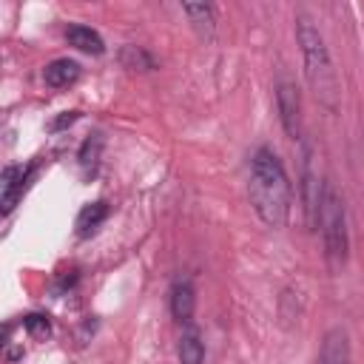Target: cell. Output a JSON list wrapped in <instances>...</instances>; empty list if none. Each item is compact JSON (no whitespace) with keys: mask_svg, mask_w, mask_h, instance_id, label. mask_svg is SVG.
<instances>
[{"mask_svg":"<svg viewBox=\"0 0 364 364\" xmlns=\"http://www.w3.org/2000/svg\"><path fill=\"white\" fill-rule=\"evenodd\" d=\"M182 11L191 17V23L196 26V31L199 34H213V6H208V3H185L182 6Z\"/></svg>","mask_w":364,"mask_h":364,"instance_id":"obj_13","label":"cell"},{"mask_svg":"<svg viewBox=\"0 0 364 364\" xmlns=\"http://www.w3.org/2000/svg\"><path fill=\"white\" fill-rule=\"evenodd\" d=\"M250 205L267 228H284L290 216V179L282 159L270 148H259L250 159Z\"/></svg>","mask_w":364,"mask_h":364,"instance_id":"obj_1","label":"cell"},{"mask_svg":"<svg viewBox=\"0 0 364 364\" xmlns=\"http://www.w3.org/2000/svg\"><path fill=\"white\" fill-rule=\"evenodd\" d=\"M23 327H26L34 338H46V336L51 333V324H48V318H46L43 313H28V316H23Z\"/></svg>","mask_w":364,"mask_h":364,"instance_id":"obj_15","label":"cell"},{"mask_svg":"<svg viewBox=\"0 0 364 364\" xmlns=\"http://www.w3.org/2000/svg\"><path fill=\"white\" fill-rule=\"evenodd\" d=\"M276 108H279V119H282V128L290 139H299L301 136V97H299V88L287 80H282L276 85Z\"/></svg>","mask_w":364,"mask_h":364,"instance_id":"obj_4","label":"cell"},{"mask_svg":"<svg viewBox=\"0 0 364 364\" xmlns=\"http://www.w3.org/2000/svg\"><path fill=\"white\" fill-rule=\"evenodd\" d=\"M43 80H46V85H51V88H68L71 82L80 80V63H77V60H68V57L51 60V63L43 68Z\"/></svg>","mask_w":364,"mask_h":364,"instance_id":"obj_8","label":"cell"},{"mask_svg":"<svg viewBox=\"0 0 364 364\" xmlns=\"http://www.w3.org/2000/svg\"><path fill=\"white\" fill-rule=\"evenodd\" d=\"M196 310V290L191 279H176L171 284V313L179 324H191Z\"/></svg>","mask_w":364,"mask_h":364,"instance_id":"obj_7","label":"cell"},{"mask_svg":"<svg viewBox=\"0 0 364 364\" xmlns=\"http://www.w3.org/2000/svg\"><path fill=\"white\" fill-rule=\"evenodd\" d=\"M318 230L324 239V250L330 256L333 264H344L347 259V213H344V202L338 196V191L327 182L324 193H321V205H318Z\"/></svg>","mask_w":364,"mask_h":364,"instance_id":"obj_3","label":"cell"},{"mask_svg":"<svg viewBox=\"0 0 364 364\" xmlns=\"http://www.w3.org/2000/svg\"><path fill=\"white\" fill-rule=\"evenodd\" d=\"M65 40H68V46H74L77 51H85V54H102V51H105L102 37H100L94 28L82 26V23L68 26V28H65Z\"/></svg>","mask_w":364,"mask_h":364,"instance_id":"obj_9","label":"cell"},{"mask_svg":"<svg viewBox=\"0 0 364 364\" xmlns=\"http://www.w3.org/2000/svg\"><path fill=\"white\" fill-rule=\"evenodd\" d=\"M77 117H80V111H68V114H65V117H60V119H57V122H54L51 128L57 131V128H63V125H71V122H74Z\"/></svg>","mask_w":364,"mask_h":364,"instance_id":"obj_16","label":"cell"},{"mask_svg":"<svg viewBox=\"0 0 364 364\" xmlns=\"http://www.w3.org/2000/svg\"><path fill=\"white\" fill-rule=\"evenodd\" d=\"M316 364H350V336L344 327H330L324 333Z\"/></svg>","mask_w":364,"mask_h":364,"instance_id":"obj_6","label":"cell"},{"mask_svg":"<svg viewBox=\"0 0 364 364\" xmlns=\"http://www.w3.org/2000/svg\"><path fill=\"white\" fill-rule=\"evenodd\" d=\"M205 361V341L196 327L188 324V330L179 336V364H202Z\"/></svg>","mask_w":364,"mask_h":364,"instance_id":"obj_11","label":"cell"},{"mask_svg":"<svg viewBox=\"0 0 364 364\" xmlns=\"http://www.w3.org/2000/svg\"><path fill=\"white\" fill-rule=\"evenodd\" d=\"M119 63L131 71H154L156 68V60L142 46H122L119 48Z\"/></svg>","mask_w":364,"mask_h":364,"instance_id":"obj_12","label":"cell"},{"mask_svg":"<svg viewBox=\"0 0 364 364\" xmlns=\"http://www.w3.org/2000/svg\"><path fill=\"white\" fill-rule=\"evenodd\" d=\"M100 151H102V136L100 134H94L91 139L82 142V148H80V165H82V171H94L97 168Z\"/></svg>","mask_w":364,"mask_h":364,"instance_id":"obj_14","label":"cell"},{"mask_svg":"<svg viewBox=\"0 0 364 364\" xmlns=\"http://www.w3.org/2000/svg\"><path fill=\"white\" fill-rule=\"evenodd\" d=\"M105 219H108V202L105 199H97V202L82 205V210L77 213V236L80 239H88Z\"/></svg>","mask_w":364,"mask_h":364,"instance_id":"obj_10","label":"cell"},{"mask_svg":"<svg viewBox=\"0 0 364 364\" xmlns=\"http://www.w3.org/2000/svg\"><path fill=\"white\" fill-rule=\"evenodd\" d=\"M296 40L301 46V57H304V77L316 94V100L321 105H327L330 111H336L338 105V77L330 60V51L324 46L321 31L301 14L296 20Z\"/></svg>","mask_w":364,"mask_h":364,"instance_id":"obj_2","label":"cell"},{"mask_svg":"<svg viewBox=\"0 0 364 364\" xmlns=\"http://www.w3.org/2000/svg\"><path fill=\"white\" fill-rule=\"evenodd\" d=\"M31 171H34V165H9L6 171H3V182H0V202H3V216H9L11 210H14V205H17V199L23 196V191H26V182H28V176H31Z\"/></svg>","mask_w":364,"mask_h":364,"instance_id":"obj_5","label":"cell"}]
</instances>
